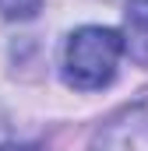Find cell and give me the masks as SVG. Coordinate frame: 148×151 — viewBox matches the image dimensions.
I'll use <instances>...</instances> for the list:
<instances>
[{
  "instance_id": "cell-1",
  "label": "cell",
  "mask_w": 148,
  "mask_h": 151,
  "mask_svg": "<svg viewBox=\"0 0 148 151\" xmlns=\"http://www.w3.org/2000/svg\"><path fill=\"white\" fill-rule=\"evenodd\" d=\"M120 56H123V39L116 28L85 25V28L71 32L64 42L60 74L78 91H95V88H106L113 81Z\"/></svg>"
},
{
  "instance_id": "cell-2",
  "label": "cell",
  "mask_w": 148,
  "mask_h": 151,
  "mask_svg": "<svg viewBox=\"0 0 148 151\" xmlns=\"http://www.w3.org/2000/svg\"><path fill=\"white\" fill-rule=\"evenodd\" d=\"M92 151H148V99L106 119L92 137Z\"/></svg>"
},
{
  "instance_id": "cell-3",
  "label": "cell",
  "mask_w": 148,
  "mask_h": 151,
  "mask_svg": "<svg viewBox=\"0 0 148 151\" xmlns=\"http://www.w3.org/2000/svg\"><path fill=\"white\" fill-rule=\"evenodd\" d=\"M120 39H123V53L134 63L148 67V0H127Z\"/></svg>"
},
{
  "instance_id": "cell-4",
  "label": "cell",
  "mask_w": 148,
  "mask_h": 151,
  "mask_svg": "<svg viewBox=\"0 0 148 151\" xmlns=\"http://www.w3.org/2000/svg\"><path fill=\"white\" fill-rule=\"evenodd\" d=\"M39 7H42V0H0V14L7 21H28L39 14Z\"/></svg>"
},
{
  "instance_id": "cell-5",
  "label": "cell",
  "mask_w": 148,
  "mask_h": 151,
  "mask_svg": "<svg viewBox=\"0 0 148 151\" xmlns=\"http://www.w3.org/2000/svg\"><path fill=\"white\" fill-rule=\"evenodd\" d=\"M0 151H39L36 144H0Z\"/></svg>"
}]
</instances>
